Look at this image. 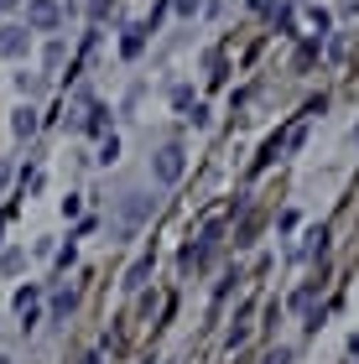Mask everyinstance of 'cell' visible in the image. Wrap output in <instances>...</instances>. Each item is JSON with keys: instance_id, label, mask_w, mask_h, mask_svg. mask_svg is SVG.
Segmentation results:
<instances>
[{"instance_id": "277c9868", "label": "cell", "mask_w": 359, "mask_h": 364, "mask_svg": "<svg viewBox=\"0 0 359 364\" xmlns=\"http://www.w3.org/2000/svg\"><path fill=\"white\" fill-rule=\"evenodd\" d=\"M26 47H31V31L26 26H16V21L0 26V58H26Z\"/></svg>"}, {"instance_id": "52a82bcc", "label": "cell", "mask_w": 359, "mask_h": 364, "mask_svg": "<svg viewBox=\"0 0 359 364\" xmlns=\"http://www.w3.org/2000/svg\"><path fill=\"white\" fill-rule=\"evenodd\" d=\"M16 89H21V99H37L42 94V78L37 73H16Z\"/></svg>"}, {"instance_id": "7c38bea8", "label": "cell", "mask_w": 359, "mask_h": 364, "mask_svg": "<svg viewBox=\"0 0 359 364\" xmlns=\"http://www.w3.org/2000/svg\"><path fill=\"white\" fill-rule=\"evenodd\" d=\"M115 156H120V141H115V136H109V141L100 146V161H105V167H109V161H115Z\"/></svg>"}, {"instance_id": "7a4b0ae2", "label": "cell", "mask_w": 359, "mask_h": 364, "mask_svg": "<svg viewBox=\"0 0 359 364\" xmlns=\"http://www.w3.org/2000/svg\"><path fill=\"white\" fill-rule=\"evenodd\" d=\"M146 213H151V198H146V193H125V198H120V224H115V235H120V240L136 235Z\"/></svg>"}, {"instance_id": "9a60e30c", "label": "cell", "mask_w": 359, "mask_h": 364, "mask_svg": "<svg viewBox=\"0 0 359 364\" xmlns=\"http://www.w3.org/2000/svg\"><path fill=\"white\" fill-rule=\"evenodd\" d=\"M6 177H11V161H0V188H6Z\"/></svg>"}, {"instance_id": "ba28073f", "label": "cell", "mask_w": 359, "mask_h": 364, "mask_svg": "<svg viewBox=\"0 0 359 364\" xmlns=\"http://www.w3.org/2000/svg\"><path fill=\"white\" fill-rule=\"evenodd\" d=\"M73 302H78L73 291H58V296H53V318H68V312H73Z\"/></svg>"}, {"instance_id": "ac0fdd59", "label": "cell", "mask_w": 359, "mask_h": 364, "mask_svg": "<svg viewBox=\"0 0 359 364\" xmlns=\"http://www.w3.org/2000/svg\"><path fill=\"white\" fill-rule=\"evenodd\" d=\"M354 146H359V125H354Z\"/></svg>"}, {"instance_id": "4fadbf2b", "label": "cell", "mask_w": 359, "mask_h": 364, "mask_svg": "<svg viewBox=\"0 0 359 364\" xmlns=\"http://www.w3.org/2000/svg\"><path fill=\"white\" fill-rule=\"evenodd\" d=\"M266 364H291V349H271V354H266Z\"/></svg>"}, {"instance_id": "9c48e42d", "label": "cell", "mask_w": 359, "mask_h": 364, "mask_svg": "<svg viewBox=\"0 0 359 364\" xmlns=\"http://www.w3.org/2000/svg\"><path fill=\"white\" fill-rule=\"evenodd\" d=\"M21 266H26L21 250H6V255H0V271H21Z\"/></svg>"}, {"instance_id": "8fae6325", "label": "cell", "mask_w": 359, "mask_h": 364, "mask_svg": "<svg viewBox=\"0 0 359 364\" xmlns=\"http://www.w3.org/2000/svg\"><path fill=\"white\" fill-rule=\"evenodd\" d=\"M307 307H313V287H302L297 296H291V312H307Z\"/></svg>"}, {"instance_id": "30bf717a", "label": "cell", "mask_w": 359, "mask_h": 364, "mask_svg": "<svg viewBox=\"0 0 359 364\" xmlns=\"http://www.w3.org/2000/svg\"><path fill=\"white\" fill-rule=\"evenodd\" d=\"M63 53H68V47H63L58 37H53V42H47V68H58V63H63Z\"/></svg>"}, {"instance_id": "3957f363", "label": "cell", "mask_w": 359, "mask_h": 364, "mask_svg": "<svg viewBox=\"0 0 359 364\" xmlns=\"http://www.w3.org/2000/svg\"><path fill=\"white\" fill-rule=\"evenodd\" d=\"M26 26L31 31H58L63 26V6L58 0H26Z\"/></svg>"}, {"instance_id": "5bb4252c", "label": "cell", "mask_w": 359, "mask_h": 364, "mask_svg": "<svg viewBox=\"0 0 359 364\" xmlns=\"http://www.w3.org/2000/svg\"><path fill=\"white\" fill-rule=\"evenodd\" d=\"M198 11V0H177V16H193Z\"/></svg>"}, {"instance_id": "5b68a950", "label": "cell", "mask_w": 359, "mask_h": 364, "mask_svg": "<svg viewBox=\"0 0 359 364\" xmlns=\"http://www.w3.org/2000/svg\"><path fill=\"white\" fill-rule=\"evenodd\" d=\"M37 125H42V120H37V109H31V105H21V109L11 114V130H16L21 141H31V136H37Z\"/></svg>"}, {"instance_id": "2e32d148", "label": "cell", "mask_w": 359, "mask_h": 364, "mask_svg": "<svg viewBox=\"0 0 359 364\" xmlns=\"http://www.w3.org/2000/svg\"><path fill=\"white\" fill-rule=\"evenodd\" d=\"M16 6H21V0H0V11H16Z\"/></svg>"}, {"instance_id": "6da1fadb", "label": "cell", "mask_w": 359, "mask_h": 364, "mask_svg": "<svg viewBox=\"0 0 359 364\" xmlns=\"http://www.w3.org/2000/svg\"><path fill=\"white\" fill-rule=\"evenodd\" d=\"M188 172V156H183V146H161V151L151 156V177L161 182V188H177Z\"/></svg>"}, {"instance_id": "d6986e66", "label": "cell", "mask_w": 359, "mask_h": 364, "mask_svg": "<svg viewBox=\"0 0 359 364\" xmlns=\"http://www.w3.org/2000/svg\"><path fill=\"white\" fill-rule=\"evenodd\" d=\"M0 364H11V359H0Z\"/></svg>"}, {"instance_id": "8992f818", "label": "cell", "mask_w": 359, "mask_h": 364, "mask_svg": "<svg viewBox=\"0 0 359 364\" xmlns=\"http://www.w3.org/2000/svg\"><path fill=\"white\" fill-rule=\"evenodd\" d=\"M146 276H151V255L130 266V276H125V291H141V287H146Z\"/></svg>"}, {"instance_id": "e0dca14e", "label": "cell", "mask_w": 359, "mask_h": 364, "mask_svg": "<svg viewBox=\"0 0 359 364\" xmlns=\"http://www.w3.org/2000/svg\"><path fill=\"white\" fill-rule=\"evenodd\" d=\"M266 6H271V0H255V11H266Z\"/></svg>"}]
</instances>
